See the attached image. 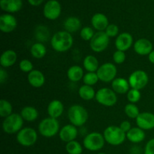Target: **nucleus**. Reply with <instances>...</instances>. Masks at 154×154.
<instances>
[{"label":"nucleus","instance_id":"f257e3e1","mask_svg":"<svg viewBox=\"0 0 154 154\" xmlns=\"http://www.w3.org/2000/svg\"><path fill=\"white\" fill-rule=\"evenodd\" d=\"M73 37L66 31H60L52 36L51 45L57 52L63 53L69 51L73 45Z\"/></svg>","mask_w":154,"mask_h":154},{"label":"nucleus","instance_id":"f03ea898","mask_svg":"<svg viewBox=\"0 0 154 154\" xmlns=\"http://www.w3.org/2000/svg\"><path fill=\"white\" fill-rule=\"evenodd\" d=\"M68 117L69 121L76 127L82 126L88 120V112L83 106L80 105H74L69 108L68 111Z\"/></svg>","mask_w":154,"mask_h":154},{"label":"nucleus","instance_id":"7ed1b4c3","mask_svg":"<svg viewBox=\"0 0 154 154\" xmlns=\"http://www.w3.org/2000/svg\"><path fill=\"white\" fill-rule=\"evenodd\" d=\"M105 141L113 146H118L123 144L126 138V133L123 132L120 126H110L103 132Z\"/></svg>","mask_w":154,"mask_h":154},{"label":"nucleus","instance_id":"20e7f679","mask_svg":"<svg viewBox=\"0 0 154 154\" xmlns=\"http://www.w3.org/2000/svg\"><path fill=\"white\" fill-rule=\"evenodd\" d=\"M38 132L45 138H52L60 132L59 121L52 117L44 119L38 125Z\"/></svg>","mask_w":154,"mask_h":154},{"label":"nucleus","instance_id":"39448f33","mask_svg":"<svg viewBox=\"0 0 154 154\" xmlns=\"http://www.w3.org/2000/svg\"><path fill=\"white\" fill-rule=\"evenodd\" d=\"M23 119L20 114L14 113L5 117L2 122V129L7 134H15L22 129Z\"/></svg>","mask_w":154,"mask_h":154},{"label":"nucleus","instance_id":"423d86ee","mask_svg":"<svg viewBox=\"0 0 154 154\" xmlns=\"http://www.w3.org/2000/svg\"><path fill=\"white\" fill-rule=\"evenodd\" d=\"M105 140L104 135L100 132H90L84 138L83 144L87 150L90 151H98L105 145Z\"/></svg>","mask_w":154,"mask_h":154},{"label":"nucleus","instance_id":"0eeeda50","mask_svg":"<svg viewBox=\"0 0 154 154\" xmlns=\"http://www.w3.org/2000/svg\"><path fill=\"white\" fill-rule=\"evenodd\" d=\"M95 98L98 103L106 107L114 106L117 102L116 93L108 87H103L98 90Z\"/></svg>","mask_w":154,"mask_h":154},{"label":"nucleus","instance_id":"6e6552de","mask_svg":"<svg viewBox=\"0 0 154 154\" xmlns=\"http://www.w3.org/2000/svg\"><path fill=\"white\" fill-rule=\"evenodd\" d=\"M38 139V134L34 129L26 127L17 134V141L23 147L34 145Z\"/></svg>","mask_w":154,"mask_h":154},{"label":"nucleus","instance_id":"1a4fd4ad","mask_svg":"<svg viewBox=\"0 0 154 154\" xmlns=\"http://www.w3.org/2000/svg\"><path fill=\"white\" fill-rule=\"evenodd\" d=\"M117 73V67L111 63H106L99 66L96 72L99 81L105 83L113 81Z\"/></svg>","mask_w":154,"mask_h":154},{"label":"nucleus","instance_id":"9d476101","mask_svg":"<svg viewBox=\"0 0 154 154\" xmlns=\"http://www.w3.org/2000/svg\"><path fill=\"white\" fill-rule=\"evenodd\" d=\"M110 38L105 32H97L90 42L91 49L96 53H100L105 51L109 45Z\"/></svg>","mask_w":154,"mask_h":154},{"label":"nucleus","instance_id":"9b49d317","mask_svg":"<svg viewBox=\"0 0 154 154\" xmlns=\"http://www.w3.org/2000/svg\"><path fill=\"white\" fill-rule=\"evenodd\" d=\"M128 81L132 89L140 90L147 86L148 84L149 78L144 71L136 70L131 74Z\"/></svg>","mask_w":154,"mask_h":154},{"label":"nucleus","instance_id":"f8f14e48","mask_svg":"<svg viewBox=\"0 0 154 154\" xmlns=\"http://www.w3.org/2000/svg\"><path fill=\"white\" fill-rule=\"evenodd\" d=\"M44 16L48 20H57L61 14V5L57 0H50L45 4L43 10Z\"/></svg>","mask_w":154,"mask_h":154},{"label":"nucleus","instance_id":"ddd939ff","mask_svg":"<svg viewBox=\"0 0 154 154\" xmlns=\"http://www.w3.org/2000/svg\"><path fill=\"white\" fill-rule=\"evenodd\" d=\"M138 127L143 130H150L154 129V114L150 112L140 113L135 119Z\"/></svg>","mask_w":154,"mask_h":154},{"label":"nucleus","instance_id":"4468645a","mask_svg":"<svg viewBox=\"0 0 154 154\" xmlns=\"http://www.w3.org/2000/svg\"><path fill=\"white\" fill-rule=\"evenodd\" d=\"M17 26L16 18L11 14H5L0 17V30L2 32L9 33L13 32Z\"/></svg>","mask_w":154,"mask_h":154},{"label":"nucleus","instance_id":"2eb2a0df","mask_svg":"<svg viewBox=\"0 0 154 154\" xmlns=\"http://www.w3.org/2000/svg\"><path fill=\"white\" fill-rule=\"evenodd\" d=\"M133 44V37L129 32H123L118 35L115 41V47L118 51L125 52L128 51Z\"/></svg>","mask_w":154,"mask_h":154},{"label":"nucleus","instance_id":"dca6fc26","mask_svg":"<svg viewBox=\"0 0 154 154\" xmlns=\"http://www.w3.org/2000/svg\"><path fill=\"white\" fill-rule=\"evenodd\" d=\"M134 51L141 56L149 55L153 50V44L147 38H140L134 43Z\"/></svg>","mask_w":154,"mask_h":154},{"label":"nucleus","instance_id":"f3484780","mask_svg":"<svg viewBox=\"0 0 154 154\" xmlns=\"http://www.w3.org/2000/svg\"><path fill=\"white\" fill-rule=\"evenodd\" d=\"M78 129L76 126L72 124L66 125L60 129V132H59L60 139L66 143L75 141V138L78 136Z\"/></svg>","mask_w":154,"mask_h":154},{"label":"nucleus","instance_id":"a211bd4d","mask_svg":"<svg viewBox=\"0 0 154 154\" xmlns=\"http://www.w3.org/2000/svg\"><path fill=\"white\" fill-rule=\"evenodd\" d=\"M91 23L93 28L98 32L105 31L108 26V19L105 14L102 13H96L91 19Z\"/></svg>","mask_w":154,"mask_h":154},{"label":"nucleus","instance_id":"6ab92c4d","mask_svg":"<svg viewBox=\"0 0 154 154\" xmlns=\"http://www.w3.org/2000/svg\"><path fill=\"white\" fill-rule=\"evenodd\" d=\"M28 82L32 87L39 88L42 87L45 82L44 74L39 70H32L28 74Z\"/></svg>","mask_w":154,"mask_h":154},{"label":"nucleus","instance_id":"aec40b11","mask_svg":"<svg viewBox=\"0 0 154 154\" xmlns=\"http://www.w3.org/2000/svg\"><path fill=\"white\" fill-rule=\"evenodd\" d=\"M23 5L22 0H1V8L8 13H15L19 11Z\"/></svg>","mask_w":154,"mask_h":154},{"label":"nucleus","instance_id":"412c9836","mask_svg":"<svg viewBox=\"0 0 154 154\" xmlns=\"http://www.w3.org/2000/svg\"><path fill=\"white\" fill-rule=\"evenodd\" d=\"M64 106L62 102L57 99L51 101L48 106V113L50 117L57 119L63 114Z\"/></svg>","mask_w":154,"mask_h":154},{"label":"nucleus","instance_id":"4be33fe9","mask_svg":"<svg viewBox=\"0 0 154 154\" xmlns=\"http://www.w3.org/2000/svg\"><path fill=\"white\" fill-rule=\"evenodd\" d=\"M17 55L12 50H8L2 54L0 57V64L2 68H9L13 66L17 61Z\"/></svg>","mask_w":154,"mask_h":154},{"label":"nucleus","instance_id":"5701e85b","mask_svg":"<svg viewBox=\"0 0 154 154\" xmlns=\"http://www.w3.org/2000/svg\"><path fill=\"white\" fill-rule=\"evenodd\" d=\"M129 81L123 78H117L111 83L112 90L119 94H125L129 90Z\"/></svg>","mask_w":154,"mask_h":154},{"label":"nucleus","instance_id":"b1692460","mask_svg":"<svg viewBox=\"0 0 154 154\" xmlns=\"http://www.w3.org/2000/svg\"><path fill=\"white\" fill-rule=\"evenodd\" d=\"M145 132L144 130L139 127H133L126 133V138L132 143H140L143 141L145 138Z\"/></svg>","mask_w":154,"mask_h":154},{"label":"nucleus","instance_id":"393cba45","mask_svg":"<svg viewBox=\"0 0 154 154\" xmlns=\"http://www.w3.org/2000/svg\"><path fill=\"white\" fill-rule=\"evenodd\" d=\"M81 20L76 17H69L65 20L64 28L69 33L76 32L81 29Z\"/></svg>","mask_w":154,"mask_h":154},{"label":"nucleus","instance_id":"a878e982","mask_svg":"<svg viewBox=\"0 0 154 154\" xmlns=\"http://www.w3.org/2000/svg\"><path fill=\"white\" fill-rule=\"evenodd\" d=\"M20 115L26 121L33 122L38 117V112L34 107L26 106L21 110Z\"/></svg>","mask_w":154,"mask_h":154},{"label":"nucleus","instance_id":"bb28decb","mask_svg":"<svg viewBox=\"0 0 154 154\" xmlns=\"http://www.w3.org/2000/svg\"><path fill=\"white\" fill-rule=\"evenodd\" d=\"M67 76L72 82H78L84 78V70L78 66H72L68 70Z\"/></svg>","mask_w":154,"mask_h":154},{"label":"nucleus","instance_id":"cd10ccee","mask_svg":"<svg viewBox=\"0 0 154 154\" xmlns=\"http://www.w3.org/2000/svg\"><path fill=\"white\" fill-rule=\"evenodd\" d=\"M84 67L88 72H96L99 69V61L94 56L88 55L84 60Z\"/></svg>","mask_w":154,"mask_h":154},{"label":"nucleus","instance_id":"c85d7f7f","mask_svg":"<svg viewBox=\"0 0 154 154\" xmlns=\"http://www.w3.org/2000/svg\"><path fill=\"white\" fill-rule=\"evenodd\" d=\"M78 94H79L80 97L82 99L86 101L92 100L96 97V92H95L94 89L91 87V86L88 85H83L78 90Z\"/></svg>","mask_w":154,"mask_h":154},{"label":"nucleus","instance_id":"c756f323","mask_svg":"<svg viewBox=\"0 0 154 154\" xmlns=\"http://www.w3.org/2000/svg\"><path fill=\"white\" fill-rule=\"evenodd\" d=\"M30 53L34 58L42 59L46 55L47 49L42 42H37L31 47Z\"/></svg>","mask_w":154,"mask_h":154},{"label":"nucleus","instance_id":"7c9ffc66","mask_svg":"<svg viewBox=\"0 0 154 154\" xmlns=\"http://www.w3.org/2000/svg\"><path fill=\"white\" fill-rule=\"evenodd\" d=\"M13 111L12 105L5 99H1L0 100V116L1 117H7L11 115Z\"/></svg>","mask_w":154,"mask_h":154},{"label":"nucleus","instance_id":"2f4dec72","mask_svg":"<svg viewBox=\"0 0 154 154\" xmlns=\"http://www.w3.org/2000/svg\"><path fill=\"white\" fill-rule=\"evenodd\" d=\"M66 150L69 154H81L83 147L79 142L75 140L66 144Z\"/></svg>","mask_w":154,"mask_h":154},{"label":"nucleus","instance_id":"473e14b6","mask_svg":"<svg viewBox=\"0 0 154 154\" xmlns=\"http://www.w3.org/2000/svg\"><path fill=\"white\" fill-rule=\"evenodd\" d=\"M124 111L126 116L131 119H136L140 114L138 106L133 103L127 104L125 106Z\"/></svg>","mask_w":154,"mask_h":154},{"label":"nucleus","instance_id":"72a5a7b5","mask_svg":"<svg viewBox=\"0 0 154 154\" xmlns=\"http://www.w3.org/2000/svg\"><path fill=\"white\" fill-rule=\"evenodd\" d=\"M35 38L39 42H45L49 38V31L44 26H38L35 29Z\"/></svg>","mask_w":154,"mask_h":154},{"label":"nucleus","instance_id":"f704fd0d","mask_svg":"<svg viewBox=\"0 0 154 154\" xmlns=\"http://www.w3.org/2000/svg\"><path fill=\"white\" fill-rule=\"evenodd\" d=\"M99 80V77H98L96 72H87L83 78V81H84V84L91 86V87L97 84Z\"/></svg>","mask_w":154,"mask_h":154},{"label":"nucleus","instance_id":"c9c22d12","mask_svg":"<svg viewBox=\"0 0 154 154\" xmlns=\"http://www.w3.org/2000/svg\"><path fill=\"white\" fill-rule=\"evenodd\" d=\"M141 93L140 90H135V89H131L127 93V99L130 103H136L141 99Z\"/></svg>","mask_w":154,"mask_h":154},{"label":"nucleus","instance_id":"e433bc0d","mask_svg":"<svg viewBox=\"0 0 154 154\" xmlns=\"http://www.w3.org/2000/svg\"><path fill=\"white\" fill-rule=\"evenodd\" d=\"M94 35L95 33L93 32V29L89 26H86L81 29V32H80V35H81V38L84 41H87V42L91 40L93 36H94Z\"/></svg>","mask_w":154,"mask_h":154},{"label":"nucleus","instance_id":"4c0bfd02","mask_svg":"<svg viewBox=\"0 0 154 154\" xmlns=\"http://www.w3.org/2000/svg\"><path fill=\"white\" fill-rule=\"evenodd\" d=\"M19 67L22 72H26V73H29L30 72L33 70L32 63L29 60H21L19 64Z\"/></svg>","mask_w":154,"mask_h":154},{"label":"nucleus","instance_id":"58836bf2","mask_svg":"<svg viewBox=\"0 0 154 154\" xmlns=\"http://www.w3.org/2000/svg\"><path fill=\"white\" fill-rule=\"evenodd\" d=\"M126 56L125 52L121 51H118L114 53L113 54V60L114 61V63H117V64H122L123 63H124L125 60H126Z\"/></svg>","mask_w":154,"mask_h":154},{"label":"nucleus","instance_id":"ea45409f","mask_svg":"<svg viewBox=\"0 0 154 154\" xmlns=\"http://www.w3.org/2000/svg\"><path fill=\"white\" fill-rule=\"evenodd\" d=\"M105 33L109 38H114L118 36L119 28L115 24H109L105 29Z\"/></svg>","mask_w":154,"mask_h":154},{"label":"nucleus","instance_id":"a19ab883","mask_svg":"<svg viewBox=\"0 0 154 154\" xmlns=\"http://www.w3.org/2000/svg\"><path fill=\"white\" fill-rule=\"evenodd\" d=\"M144 154H154V138H152L146 144Z\"/></svg>","mask_w":154,"mask_h":154},{"label":"nucleus","instance_id":"79ce46f5","mask_svg":"<svg viewBox=\"0 0 154 154\" xmlns=\"http://www.w3.org/2000/svg\"><path fill=\"white\" fill-rule=\"evenodd\" d=\"M120 127L122 130L124 132L127 133L131 129H132V126H131V123H129L127 120H125V121H123L120 125Z\"/></svg>","mask_w":154,"mask_h":154},{"label":"nucleus","instance_id":"37998d69","mask_svg":"<svg viewBox=\"0 0 154 154\" xmlns=\"http://www.w3.org/2000/svg\"><path fill=\"white\" fill-rule=\"evenodd\" d=\"M8 78V74L6 72V71L5 70L4 68L2 67L0 69V83L1 84H3L5 83V81L7 80Z\"/></svg>","mask_w":154,"mask_h":154},{"label":"nucleus","instance_id":"c03bdc74","mask_svg":"<svg viewBox=\"0 0 154 154\" xmlns=\"http://www.w3.org/2000/svg\"><path fill=\"white\" fill-rule=\"evenodd\" d=\"M44 0H28L29 3L32 6H38L43 2Z\"/></svg>","mask_w":154,"mask_h":154},{"label":"nucleus","instance_id":"a18cd8bd","mask_svg":"<svg viewBox=\"0 0 154 154\" xmlns=\"http://www.w3.org/2000/svg\"><path fill=\"white\" fill-rule=\"evenodd\" d=\"M148 59L149 61H150L152 64H154V51H152V52L149 54Z\"/></svg>","mask_w":154,"mask_h":154},{"label":"nucleus","instance_id":"49530a36","mask_svg":"<svg viewBox=\"0 0 154 154\" xmlns=\"http://www.w3.org/2000/svg\"><path fill=\"white\" fill-rule=\"evenodd\" d=\"M98 154H106V153H98Z\"/></svg>","mask_w":154,"mask_h":154}]
</instances>
